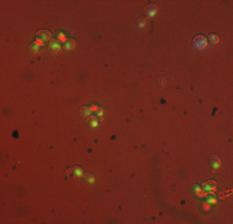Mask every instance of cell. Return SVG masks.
Returning <instances> with one entry per match:
<instances>
[{"label": "cell", "mask_w": 233, "mask_h": 224, "mask_svg": "<svg viewBox=\"0 0 233 224\" xmlns=\"http://www.w3.org/2000/svg\"><path fill=\"white\" fill-rule=\"evenodd\" d=\"M210 208H211V207H210V203H203L202 204V209H203V210H210Z\"/></svg>", "instance_id": "d6986e66"}, {"label": "cell", "mask_w": 233, "mask_h": 224, "mask_svg": "<svg viewBox=\"0 0 233 224\" xmlns=\"http://www.w3.org/2000/svg\"><path fill=\"white\" fill-rule=\"evenodd\" d=\"M211 164H212L213 168H219V166H221L219 158H218L217 156H212V158H211Z\"/></svg>", "instance_id": "ba28073f"}, {"label": "cell", "mask_w": 233, "mask_h": 224, "mask_svg": "<svg viewBox=\"0 0 233 224\" xmlns=\"http://www.w3.org/2000/svg\"><path fill=\"white\" fill-rule=\"evenodd\" d=\"M83 176H84V179H86L88 183H94V176L89 174V173H87V174H83Z\"/></svg>", "instance_id": "5bb4252c"}, {"label": "cell", "mask_w": 233, "mask_h": 224, "mask_svg": "<svg viewBox=\"0 0 233 224\" xmlns=\"http://www.w3.org/2000/svg\"><path fill=\"white\" fill-rule=\"evenodd\" d=\"M207 41L210 42V44H212V45H217L218 42H219V37H218L217 35H215V34H211V35L208 36Z\"/></svg>", "instance_id": "52a82bcc"}, {"label": "cell", "mask_w": 233, "mask_h": 224, "mask_svg": "<svg viewBox=\"0 0 233 224\" xmlns=\"http://www.w3.org/2000/svg\"><path fill=\"white\" fill-rule=\"evenodd\" d=\"M71 171H73V176H76V177H81V176H83V172H82V169L79 168V167H73Z\"/></svg>", "instance_id": "30bf717a"}, {"label": "cell", "mask_w": 233, "mask_h": 224, "mask_svg": "<svg viewBox=\"0 0 233 224\" xmlns=\"http://www.w3.org/2000/svg\"><path fill=\"white\" fill-rule=\"evenodd\" d=\"M48 50L51 52L52 55H56L58 52L61 51V44L58 40H51L50 44H48Z\"/></svg>", "instance_id": "7a4b0ae2"}, {"label": "cell", "mask_w": 233, "mask_h": 224, "mask_svg": "<svg viewBox=\"0 0 233 224\" xmlns=\"http://www.w3.org/2000/svg\"><path fill=\"white\" fill-rule=\"evenodd\" d=\"M216 187H217V183L215 182V181H208V182H206V183H203V184H202L203 191H205V192H210L211 194L213 193L212 191L216 189Z\"/></svg>", "instance_id": "3957f363"}, {"label": "cell", "mask_w": 233, "mask_h": 224, "mask_svg": "<svg viewBox=\"0 0 233 224\" xmlns=\"http://www.w3.org/2000/svg\"><path fill=\"white\" fill-rule=\"evenodd\" d=\"M30 51H31V54L36 55V54H39V52H40V47L36 46L35 44H32L31 46H30Z\"/></svg>", "instance_id": "4fadbf2b"}, {"label": "cell", "mask_w": 233, "mask_h": 224, "mask_svg": "<svg viewBox=\"0 0 233 224\" xmlns=\"http://www.w3.org/2000/svg\"><path fill=\"white\" fill-rule=\"evenodd\" d=\"M76 47V41L73 40V39H70L67 41L65 42V45H63V49L65 50H73Z\"/></svg>", "instance_id": "8992f818"}, {"label": "cell", "mask_w": 233, "mask_h": 224, "mask_svg": "<svg viewBox=\"0 0 233 224\" xmlns=\"http://www.w3.org/2000/svg\"><path fill=\"white\" fill-rule=\"evenodd\" d=\"M88 125L91 126V127H98L99 125V121L98 118H97V116H93V117H91L88 120Z\"/></svg>", "instance_id": "9c48e42d"}, {"label": "cell", "mask_w": 233, "mask_h": 224, "mask_svg": "<svg viewBox=\"0 0 233 224\" xmlns=\"http://www.w3.org/2000/svg\"><path fill=\"white\" fill-rule=\"evenodd\" d=\"M207 203H210V204H215L216 202H217V199H216V197H213V196H211V197H208L207 198V200H206Z\"/></svg>", "instance_id": "e0dca14e"}, {"label": "cell", "mask_w": 233, "mask_h": 224, "mask_svg": "<svg viewBox=\"0 0 233 224\" xmlns=\"http://www.w3.org/2000/svg\"><path fill=\"white\" fill-rule=\"evenodd\" d=\"M34 44L36 45V46H39V47H42V46H45V41L43 40H41L40 37H37L36 40L34 41Z\"/></svg>", "instance_id": "9a60e30c"}, {"label": "cell", "mask_w": 233, "mask_h": 224, "mask_svg": "<svg viewBox=\"0 0 233 224\" xmlns=\"http://www.w3.org/2000/svg\"><path fill=\"white\" fill-rule=\"evenodd\" d=\"M36 34H37V37H40V39L43 40V41L51 40V32L47 31V30H39Z\"/></svg>", "instance_id": "277c9868"}, {"label": "cell", "mask_w": 233, "mask_h": 224, "mask_svg": "<svg viewBox=\"0 0 233 224\" xmlns=\"http://www.w3.org/2000/svg\"><path fill=\"white\" fill-rule=\"evenodd\" d=\"M145 25H146V20H145V19H140L139 22H138V27H139V29H143Z\"/></svg>", "instance_id": "2e32d148"}, {"label": "cell", "mask_w": 233, "mask_h": 224, "mask_svg": "<svg viewBox=\"0 0 233 224\" xmlns=\"http://www.w3.org/2000/svg\"><path fill=\"white\" fill-rule=\"evenodd\" d=\"M89 108H91V111H92V112H97V111L99 110V107L97 106V105H92V106H91Z\"/></svg>", "instance_id": "ac0fdd59"}, {"label": "cell", "mask_w": 233, "mask_h": 224, "mask_svg": "<svg viewBox=\"0 0 233 224\" xmlns=\"http://www.w3.org/2000/svg\"><path fill=\"white\" fill-rule=\"evenodd\" d=\"M57 40H58L60 42H66L67 41V37L65 36L63 32H58V34H57Z\"/></svg>", "instance_id": "7c38bea8"}, {"label": "cell", "mask_w": 233, "mask_h": 224, "mask_svg": "<svg viewBox=\"0 0 233 224\" xmlns=\"http://www.w3.org/2000/svg\"><path fill=\"white\" fill-rule=\"evenodd\" d=\"M145 13H146V16L151 18V16H154L156 13H158V6L150 4V5H148L145 8Z\"/></svg>", "instance_id": "5b68a950"}, {"label": "cell", "mask_w": 233, "mask_h": 224, "mask_svg": "<svg viewBox=\"0 0 233 224\" xmlns=\"http://www.w3.org/2000/svg\"><path fill=\"white\" fill-rule=\"evenodd\" d=\"M91 112H92V111H91L89 107H82V108H81V115H82L83 117H87V116H89V115H91Z\"/></svg>", "instance_id": "8fae6325"}, {"label": "cell", "mask_w": 233, "mask_h": 224, "mask_svg": "<svg viewBox=\"0 0 233 224\" xmlns=\"http://www.w3.org/2000/svg\"><path fill=\"white\" fill-rule=\"evenodd\" d=\"M208 45V41L206 36H203V35H197L196 37H193V40H192V46L195 50L197 51H201L203 49H206Z\"/></svg>", "instance_id": "6da1fadb"}, {"label": "cell", "mask_w": 233, "mask_h": 224, "mask_svg": "<svg viewBox=\"0 0 233 224\" xmlns=\"http://www.w3.org/2000/svg\"><path fill=\"white\" fill-rule=\"evenodd\" d=\"M97 116H99V117H102V116H103V110H102V108H99L98 111H97Z\"/></svg>", "instance_id": "ffe728a7"}]
</instances>
